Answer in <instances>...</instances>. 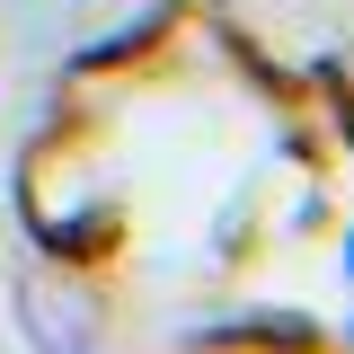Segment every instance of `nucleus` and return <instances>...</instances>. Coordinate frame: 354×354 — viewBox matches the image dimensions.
<instances>
[{
  "mask_svg": "<svg viewBox=\"0 0 354 354\" xmlns=\"http://www.w3.org/2000/svg\"><path fill=\"white\" fill-rule=\"evenodd\" d=\"M18 319H27L36 346H88V337H97L88 301H80V292H62V283H27V292H18Z\"/></svg>",
  "mask_w": 354,
  "mask_h": 354,
  "instance_id": "f257e3e1",
  "label": "nucleus"
},
{
  "mask_svg": "<svg viewBox=\"0 0 354 354\" xmlns=\"http://www.w3.org/2000/svg\"><path fill=\"white\" fill-rule=\"evenodd\" d=\"M80 9H97V0H80Z\"/></svg>",
  "mask_w": 354,
  "mask_h": 354,
  "instance_id": "f03ea898",
  "label": "nucleus"
}]
</instances>
